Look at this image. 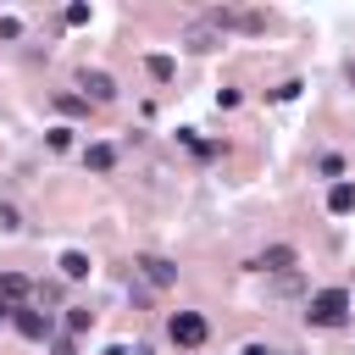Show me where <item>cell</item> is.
<instances>
[{"mask_svg": "<svg viewBox=\"0 0 355 355\" xmlns=\"http://www.w3.org/2000/svg\"><path fill=\"white\" fill-rule=\"evenodd\" d=\"M349 305H355V300H349L344 288H322V294H311V305H305V316H311L316 327H338V322L349 316Z\"/></svg>", "mask_w": 355, "mask_h": 355, "instance_id": "6da1fadb", "label": "cell"}, {"mask_svg": "<svg viewBox=\"0 0 355 355\" xmlns=\"http://www.w3.org/2000/svg\"><path fill=\"white\" fill-rule=\"evenodd\" d=\"M166 333H172V344H183V349H200V344H205V316H200V311H172Z\"/></svg>", "mask_w": 355, "mask_h": 355, "instance_id": "7a4b0ae2", "label": "cell"}, {"mask_svg": "<svg viewBox=\"0 0 355 355\" xmlns=\"http://www.w3.org/2000/svg\"><path fill=\"white\" fill-rule=\"evenodd\" d=\"M211 28H222V33H227V28H233V33H261L266 17H261V11H211Z\"/></svg>", "mask_w": 355, "mask_h": 355, "instance_id": "3957f363", "label": "cell"}, {"mask_svg": "<svg viewBox=\"0 0 355 355\" xmlns=\"http://www.w3.org/2000/svg\"><path fill=\"white\" fill-rule=\"evenodd\" d=\"M17 333L22 338H50V311H33V305H17Z\"/></svg>", "mask_w": 355, "mask_h": 355, "instance_id": "277c9868", "label": "cell"}, {"mask_svg": "<svg viewBox=\"0 0 355 355\" xmlns=\"http://www.w3.org/2000/svg\"><path fill=\"white\" fill-rule=\"evenodd\" d=\"M78 83H83V100H94V105L116 94V83H111V72H89V67H83V78H78Z\"/></svg>", "mask_w": 355, "mask_h": 355, "instance_id": "5b68a950", "label": "cell"}, {"mask_svg": "<svg viewBox=\"0 0 355 355\" xmlns=\"http://www.w3.org/2000/svg\"><path fill=\"white\" fill-rule=\"evenodd\" d=\"M139 272H144V283H155V288H166V283L178 277V266L161 261V255H139Z\"/></svg>", "mask_w": 355, "mask_h": 355, "instance_id": "8992f818", "label": "cell"}, {"mask_svg": "<svg viewBox=\"0 0 355 355\" xmlns=\"http://www.w3.org/2000/svg\"><path fill=\"white\" fill-rule=\"evenodd\" d=\"M83 166H89V172H111V166H116V144H89V150H83Z\"/></svg>", "mask_w": 355, "mask_h": 355, "instance_id": "52a82bcc", "label": "cell"}, {"mask_svg": "<svg viewBox=\"0 0 355 355\" xmlns=\"http://www.w3.org/2000/svg\"><path fill=\"white\" fill-rule=\"evenodd\" d=\"M327 211H333V216H349V211H355V183H333V189H327Z\"/></svg>", "mask_w": 355, "mask_h": 355, "instance_id": "ba28073f", "label": "cell"}, {"mask_svg": "<svg viewBox=\"0 0 355 355\" xmlns=\"http://www.w3.org/2000/svg\"><path fill=\"white\" fill-rule=\"evenodd\" d=\"M144 72H150V78H155V83H172V78H178V61H172V55H161V50H155V55H144Z\"/></svg>", "mask_w": 355, "mask_h": 355, "instance_id": "9c48e42d", "label": "cell"}, {"mask_svg": "<svg viewBox=\"0 0 355 355\" xmlns=\"http://www.w3.org/2000/svg\"><path fill=\"white\" fill-rule=\"evenodd\" d=\"M294 261H300V255H294L288 244H272V250L261 255V266H266V272H294Z\"/></svg>", "mask_w": 355, "mask_h": 355, "instance_id": "30bf717a", "label": "cell"}, {"mask_svg": "<svg viewBox=\"0 0 355 355\" xmlns=\"http://www.w3.org/2000/svg\"><path fill=\"white\" fill-rule=\"evenodd\" d=\"M61 277H72V283L89 277V255H83V250H67V255H61Z\"/></svg>", "mask_w": 355, "mask_h": 355, "instance_id": "8fae6325", "label": "cell"}, {"mask_svg": "<svg viewBox=\"0 0 355 355\" xmlns=\"http://www.w3.org/2000/svg\"><path fill=\"white\" fill-rule=\"evenodd\" d=\"M0 294H6L11 305H22V300H28V277H22V272H6V277H0Z\"/></svg>", "mask_w": 355, "mask_h": 355, "instance_id": "7c38bea8", "label": "cell"}, {"mask_svg": "<svg viewBox=\"0 0 355 355\" xmlns=\"http://www.w3.org/2000/svg\"><path fill=\"white\" fill-rule=\"evenodd\" d=\"M55 111H67V116H83V111H89V100H83V94H55Z\"/></svg>", "mask_w": 355, "mask_h": 355, "instance_id": "4fadbf2b", "label": "cell"}, {"mask_svg": "<svg viewBox=\"0 0 355 355\" xmlns=\"http://www.w3.org/2000/svg\"><path fill=\"white\" fill-rule=\"evenodd\" d=\"M183 39H189V44H194V50H211V44H216V33H211V28H189V33H183Z\"/></svg>", "mask_w": 355, "mask_h": 355, "instance_id": "5bb4252c", "label": "cell"}, {"mask_svg": "<svg viewBox=\"0 0 355 355\" xmlns=\"http://www.w3.org/2000/svg\"><path fill=\"white\" fill-rule=\"evenodd\" d=\"M89 322H94L89 311H67V333H89Z\"/></svg>", "mask_w": 355, "mask_h": 355, "instance_id": "9a60e30c", "label": "cell"}, {"mask_svg": "<svg viewBox=\"0 0 355 355\" xmlns=\"http://www.w3.org/2000/svg\"><path fill=\"white\" fill-rule=\"evenodd\" d=\"M89 22V6H67V28H83Z\"/></svg>", "mask_w": 355, "mask_h": 355, "instance_id": "2e32d148", "label": "cell"}, {"mask_svg": "<svg viewBox=\"0 0 355 355\" xmlns=\"http://www.w3.org/2000/svg\"><path fill=\"white\" fill-rule=\"evenodd\" d=\"M72 144V128H50V150H67Z\"/></svg>", "mask_w": 355, "mask_h": 355, "instance_id": "e0dca14e", "label": "cell"}, {"mask_svg": "<svg viewBox=\"0 0 355 355\" xmlns=\"http://www.w3.org/2000/svg\"><path fill=\"white\" fill-rule=\"evenodd\" d=\"M17 33H22V22L17 17H0V39H17Z\"/></svg>", "mask_w": 355, "mask_h": 355, "instance_id": "ac0fdd59", "label": "cell"}, {"mask_svg": "<svg viewBox=\"0 0 355 355\" xmlns=\"http://www.w3.org/2000/svg\"><path fill=\"white\" fill-rule=\"evenodd\" d=\"M239 355H272V349H266V344H244Z\"/></svg>", "mask_w": 355, "mask_h": 355, "instance_id": "d6986e66", "label": "cell"}, {"mask_svg": "<svg viewBox=\"0 0 355 355\" xmlns=\"http://www.w3.org/2000/svg\"><path fill=\"white\" fill-rule=\"evenodd\" d=\"M6 316H17V305H11L6 294H0V322H6Z\"/></svg>", "mask_w": 355, "mask_h": 355, "instance_id": "ffe728a7", "label": "cell"}, {"mask_svg": "<svg viewBox=\"0 0 355 355\" xmlns=\"http://www.w3.org/2000/svg\"><path fill=\"white\" fill-rule=\"evenodd\" d=\"M105 355H128V349H122V344H111V349H105Z\"/></svg>", "mask_w": 355, "mask_h": 355, "instance_id": "44dd1931", "label": "cell"}]
</instances>
